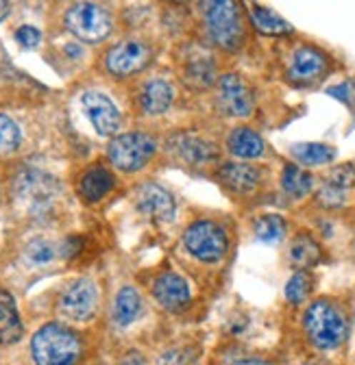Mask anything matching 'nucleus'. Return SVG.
I'll use <instances>...</instances> for the list:
<instances>
[{"label": "nucleus", "instance_id": "obj_1", "mask_svg": "<svg viewBox=\"0 0 355 365\" xmlns=\"http://www.w3.org/2000/svg\"><path fill=\"white\" fill-rule=\"evenodd\" d=\"M35 365H74L81 356V341L74 331L61 324H46L33 335Z\"/></svg>", "mask_w": 355, "mask_h": 365}, {"label": "nucleus", "instance_id": "obj_2", "mask_svg": "<svg viewBox=\"0 0 355 365\" xmlns=\"http://www.w3.org/2000/svg\"><path fill=\"white\" fill-rule=\"evenodd\" d=\"M303 327L309 341L321 350H334L346 339V317L327 300H316L305 311Z\"/></svg>", "mask_w": 355, "mask_h": 365}, {"label": "nucleus", "instance_id": "obj_3", "mask_svg": "<svg viewBox=\"0 0 355 365\" xmlns=\"http://www.w3.org/2000/svg\"><path fill=\"white\" fill-rule=\"evenodd\" d=\"M203 9L214 41L227 51H236L242 41L240 7L236 3H229V0H223V3H205Z\"/></svg>", "mask_w": 355, "mask_h": 365}, {"label": "nucleus", "instance_id": "obj_4", "mask_svg": "<svg viewBox=\"0 0 355 365\" xmlns=\"http://www.w3.org/2000/svg\"><path fill=\"white\" fill-rule=\"evenodd\" d=\"M109 161L122 172H136L155 155V142L144 133H124L107 146Z\"/></svg>", "mask_w": 355, "mask_h": 365}, {"label": "nucleus", "instance_id": "obj_5", "mask_svg": "<svg viewBox=\"0 0 355 365\" xmlns=\"http://www.w3.org/2000/svg\"><path fill=\"white\" fill-rule=\"evenodd\" d=\"M184 244L190 255H194L196 259L207 261V263L220 261L229 248L227 233L216 222H207V220L194 222L188 228L184 233Z\"/></svg>", "mask_w": 355, "mask_h": 365}, {"label": "nucleus", "instance_id": "obj_6", "mask_svg": "<svg viewBox=\"0 0 355 365\" xmlns=\"http://www.w3.org/2000/svg\"><path fill=\"white\" fill-rule=\"evenodd\" d=\"M66 26L83 41H101L111 33V16L105 7L79 3L68 9Z\"/></svg>", "mask_w": 355, "mask_h": 365}, {"label": "nucleus", "instance_id": "obj_7", "mask_svg": "<svg viewBox=\"0 0 355 365\" xmlns=\"http://www.w3.org/2000/svg\"><path fill=\"white\" fill-rule=\"evenodd\" d=\"M16 192L31 209L37 211V209H46L53 202V198L59 192V182L44 172L26 170L16 180Z\"/></svg>", "mask_w": 355, "mask_h": 365}, {"label": "nucleus", "instance_id": "obj_8", "mask_svg": "<svg viewBox=\"0 0 355 365\" xmlns=\"http://www.w3.org/2000/svg\"><path fill=\"white\" fill-rule=\"evenodd\" d=\"M218 105L231 118H246L253 111V94L238 74H225L218 81Z\"/></svg>", "mask_w": 355, "mask_h": 365}, {"label": "nucleus", "instance_id": "obj_9", "mask_svg": "<svg viewBox=\"0 0 355 365\" xmlns=\"http://www.w3.org/2000/svg\"><path fill=\"white\" fill-rule=\"evenodd\" d=\"M96 304H99V289L90 279H81L72 283L59 300L61 311L70 319H76V322L90 319L96 311Z\"/></svg>", "mask_w": 355, "mask_h": 365}, {"label": "nucleus", "instance_id": "obj_10", "mask_svg": "<svg viewBox=\"0 0 355 365\" xmlns=\"http://www.w3.org/2000/svg\"><path fill=\"white\" fill-rule=\"evenodd\" d=\"M151 61V48L142 41H122L116 48H111L105 57V66L111 74L129 76L133 72H140Z\"/></svg>", "mask_w": 355, "mask_h": 365}, {"label": "nucleus", "instance_id": "obj_11", "mask_svg": "<svg viewBox=\"0 0 355 365\" xmlns=\"http://www.w3.org/2000/svg\"><path fill=\"white\" fill-rule=\"evenodd\" d=\"M81 105H83V111L87 113V118H90V122L99 135L109 137L118 130L120 113H118L116 105L105 94H99V91H87V94H83V98H81Z\"/></svg>", "mask_w": 355, "mask_h": 365}, {"label": "nucleus", "instance_id": "obj_12", "mask_svg": "<svg viewBox=\"0 0 355 365\" xmlns=\"http://www.w3.org/2000/svg\"><path fill=\"white\" fill-rule=\"evenodd\" d=\"M325 70H327V57L321 51L312 48V46H301L290 57L288 78L301 85L314 83L325 74Z\"/></svg>", "mask_w": 355, "mask_h": 365}, {"label": "nucleus", "instance_id": "obj_13", "mask_svg": "<svg viewBox=\"0 0 355 365\" xmlns=\"http://www.w3.org/2000/svg\"><path fill=\"white\" fill-rule=\"evenodd\" d=\"M138 209L157 222H170L174 217L172 196L164 187L153 185V182H149L138 192Z\"/></svg>", "mask_w": 355, "mask_h": 365}, {"label": "nucleus", "instance_id": "obj_14", "mask_svg": "<svg viewBox=\"0 0 355 365\" xmlns=\"http://www.w3.org/2000/svg\"><path fill=\"white\" fill-rule=\"evenodd\" d=\"M153 294L164 309H181L190 300V287L186 279H181L179 274H172V272L161 274L155 281Z\"/></svg>", "mask_w": 355, "mask_h": 365}, {"label": "nucleus", "instance_id": "obj_15", "mask_svg": "<svg viewBox=\"0 0 355 365\" xmlns=\"http://www.w3.org/2000/svg\"><path fill=\"white\" fill-rule=\"evenodd\" d=\"M170 146L174 155H179L188 163H205V161L216 159L218 155L214 144L199 140V137H192V135H176L170 142Z\"/></svg>", "mask_w": 355, "mask_h": 365}, {"label": "nucleus", "instance_id": "obj_16", "mask_svg": "<svg viewBox=\"0 0 355 365\" xmlns=\"http://www.w3.org/2000/svg\"><path fill=\"white\" fill-rule=\"evenodd\" d=\"M220 180L238 194L251 192L259 182V170L249 163H225L220 168Z\"/></svg>", "mask_w": 355, "mask_h": 365}, {"label": "nucleus", "instance_id": "obj_17", "mask_svg": "<svg viewBox=\"0 0 355 365\" xmlns=\"http://www.w3.org/2000/svg\"><path fill=\"white\" fill-rule=\"evenodd\" d=\"M111 187H114V176L105 168L94 165L83 174V178L79 182V194L87 202H99L101 198H105L111 192Z\"/></svg>", "mask_w": 355, "mask_h": 365}, {"label": "nucleus", "instance_id": "obj_18", "mask_svg": "<svg viewBox=\"0 0 355 365\" xmlns=\"http://www.w3.org/2000/svg\"><path fill=\"white\" fill-rule=\"evenodd\" d=\"M22 337V324L9 292L0 289V344H14Z\"/></svg>", "mask_w": 355, "mask_h": 365}, {"label": "nucleus", "instance_id": "obj_19", "mask_svg": "<svg viewBox=\"0 0 355 365\" xmlns=\"http://www.w3.org/2000/svg\"><path fill=\"white\" fill-rule=\"evenodd\" d=\"M140 103H142V109L151 115L164 113L172 103V87L161 78L149 81L142 89Z\"/></svg>", "mask_w": 355, "mask_h": 365}, {"label": "nucleus", "instance_id": "obj_20", "mask_svg": "<svg viewBox=\"0 0 355 365\" xmlns=\"http://www.w3.org/2000/svg\"><path fill=\"white\" fill-rule=\"evenodd\" d=\"M227 146L240 159H257V157L264 155L261 137L255 130H251V128H236V130H231L229 140H227Z\"/></svg>", "mask_w": 355, "mask_h": 365}, {"label": "nucleus", "instance_id": "obj_21", "mask_svg": "<svg viewBox=\"0 0 355 365\" xmlns=\"http://www.w3.org/2000/svg\"><path fill=\"white\" fill-rule=\"evenodd\" d=\"M321 246L309 235H296L290 244V263L299 269L314 267L321 261Z\"/></svg>", "mask_w": 355, "mask_h": 365}, {"label": "nucleus", "instance_id": "obj_22", "mask_svg": "<svg viewBox=\"0 0 355 365\" xmlns=\"http://www.w3.org/2000/svg\"><path fill=\"white\" fill-rule=\"evenodd\" d=\"M142 302H140V294L133 287H122L120 294L116 296V304H114V319L118 327H129L133 319L140 315Z\"/></svg>", "mask_w": 355, "mask_h": 365}, {"label": "nucleus", "instance_id": "obj_23", "mask_svg": "<svg viewBox=\"0 0 355 365\" xmlns=\"http://www.w3.org/2000/svg\"><path fill=\"white\" fill-rule=\"evenodd\" d=\"M251 22L264 35H288V33H292V24H288L284 18H279L271 9L259 7V5L251 7Z\"/></svg>", "mask_w": 355, "mask_h": 365}, {"label": "nucleus", "instance_id": "obj_24", "mask_svg": "<svg viewBox=\"0 0 355 365\" xmlns=\"http://www.w3.org/2000/svg\"><path fill=\"white\" fill-rule=\"evenodd\" d=\"M312 185H314L312 174L305 172L303 168H299V165H286L284 168V172H281V187H284L286 194H290L294 198H301L307 192H312Z\"/></svg>", "mask_w": 355, "mask_h": 365}, {"label": "nucleus", "instance_id": "obj_25", "mask_svg": "<svg viewBox=\"0 0 355 365\" xmlns=\"http://www.w3.org/2000/svg\"><path fill=\"white\" fill-rule=\"evenodd\" d=\"M292 155H294V159H299L305 165H323L336 157V150L331 146H325V144L309 142V144H294Z\"/></svg>", "mask_w": 355, "mask_h": 365}, {"label": "nucleus", "instance_id": "obj_26", "mask_svg": "<svg viewBox=\"0 0 355 365\" xmlns=\"http://www.w3.org/2000/svg\"><path fill=\"white\" fill-rule=\"evenodd\" d=\"M255 237L264 244H277L286 235V222L281 215H261L255 220Z\"/></svg>", "mask_w": 355, "mask_h": 365}, {"label": "nucleus", "instance_id": "obj_27", "mask_svg": "<svg viewBox=\"0 0 355 365\" xmlns=\"http://www.w3.org/2000/svg\"><path fill=\"white\" fill-rule=\"evenodd\" d=\"M355 185V168L351 163H344V165H338L329 172L327 180H325V187L329 190H336L340 194L346 196L349 190H353Z\"/></svg>", "mask_w": 355, "mask_h": 365}, {"label": "nucleus", "instance_id": "obj_28", "mask_svg": "<svg viewBox=\"0 0 355 365\" xmlns=\"http://www.w3.org/2000/svg\"><path fill=\"white\" fill-rule=\"evenodd\" d=\"M309 292H312V277H309L305 269L296 272L294 277L288 281V285H286V298L290 302H294V304L303 302Z\"/></svg>", "mask_w": 355, "mask_h": 365}, {"label": "nucleus", "instance_id": "obj_29", "mask_svg": "<svg viewBox=\"0 0 355 365\" xmlns=\"http://www.w3.org/2000/svg\"><path fill=\"white\" fill-rule=\"evenodd\" d=\"M20 144V128L7 115L0 113V155L14 153Z\"/></svg>", "mask_w": 355, "mask_h": 365}, {"label": "nucleus", "instance_id": "obj_30", "mask_svg": "<svg viewBox=\"0 0 355 365\" xmlns=\"http://www.w3.org/2000/svg\"><path fill=\"white\" fill-rule=\"evenodd\" d=\"M199 352L192 348H172L161 354L159 365H196Z\"/></svg>", "mask_w": 355, "mask_h": 365}, {"label": "nucleus", "instance_id": "obj_31", "mask_svg": "<svg viewBox=\"0 0 355 365\" xmlns=\"http://www.w3.org/2000/svg\"><path fill=\"white\" fill-rule=\"evenodd\" d=\"M53 257H55V248L41 240L29 244V248H26V259L31 263H49Z\"/></svg>", "mask_w": 355, "mask_h": 365}, {"label": "nucleus", "instance_id": "obj_32", "mask_svg": "<svg viewBox=\"0 0 355 365\" xmlns=\"http://www.w3.org/2000/svg\"><path fill=\"white\" fill-rule=\"evenodd\" d=\"M16 39H18L20 46H24V48H35V46L39 43V39H41V33L35 26H20L16 31Z\"/></svg>", "mask_w": 355, "mask_h": 365}, {"label": "nucleus", "instance_id": "obj_33", "mask_svg": "<svg viewBox=\"0 0 355 365\" xmlns=\"http://www.w3.org/2000/svg\"><path fill=\"white\" fill-rule=\"evenodd\" d=\"M120 365H144V361H142L140 354H126Z\"/></svg>", "mask_w": 355, "mask_h": 365}, {"label": "nucleus", "instance_id": "obj_34", "mask_svg": "<svg viewBox=\"0 0 355 365\" xmlns=\"http://www.w3.org/2000/svg\"><path fill=\"white\" fill-rule=\"evenodd\" d=\"M238 365H273V363L264 361V359H244V361H240Z\"/></svg>", "mask_w": 355, "mask_h": 365}, {"label": "nucleus", "instance_id": "obj_35", "mask_svg": "<svg viewBox=\"0 0 355 365\" xmlns=\"http://www.w3.org/2000/svg\"><path fill=\"white\" fill-rule=\"evenodd\" d=\"M9 14V5L7 3H0V20H5Z\"/></svg>", "mask_w": 355, "mask_h": 365}]
</instances>
